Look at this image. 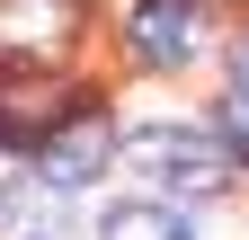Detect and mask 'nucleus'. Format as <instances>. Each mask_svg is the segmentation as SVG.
<instances>
[{
  "instance_id": "obj_3",
  "label": "nucleus",
  "mask_w": 249,
  "mask_h": 240,
  "mask_svg": "<svg viewBox=\"0 0 249 240\" xmlns=\"http://www.w3.org/2000/svg\"><path fill=\"white\" fill-rule=\"evenodd\" d=\"M196 45H205V9H196V0H142V9H134V53L151 71L196 63Z\"/></svg>"
},
{
  "instance_id": "obj_1",
  "label": "nucleus",
  "mask_w": 249,
  "mask_h": 240,
  "mask_svg": "<svg viewBox=\"0 0 249 240\" xmlns=\"http://www.w3.org/2000/svg\"><path fill=\"white\" fill-rule=\"evenodd\" d=\"M142 169V187L151 196H223L231 187V142H213V134H187V125H151L134 134V152H124Z\"/></svg>"
},
{
  "instance_id": "obj_6",
  "label": "nucleus",
  "mask_w": 249,
  "mask_h": 240,
  "mask_svg": "<svg viewBox=\"0 0 249 240\" xmlns=\"http://www.w3.org/2000/svg\"><path fill=\"white\" fill-rule=\"evenodd\" d=\"M62 98L71 89H45V80L36 89H0V125H18V134L27 125H62Z\"/></svg>"
},
{
  "instance_id": "obj_4",
  "label": "nucleus",
  "mask_w": 249,
  "mask_h": 240,
  "mask_svg": "<svg viewBox=\"0 0 249 240\" xmlns=\"http://www.w3.org/2000/svg\"><path fill=\"white\" fill-rule=\"evenodd\" d=\"M71 36V0H0V53L27 63V53H53Z\"/></svg>"
},
{
  "instance_id": "obj_8",
  "label": "nucleus",
  "mask_w": 249,
  "mask_h": 240,
  "mask_svg": "<svg viewBox=\"0 0 249 240\" xmlns=\"http://www.w3.org/2000/svg\"><path fill=\"white\" fill-rule=\"evenodd\" d=\"M231 80H240V89H249V45H240V53H231Z\"/></svg>"
},
{
  "instance_id": "obj_2",
  "label": "nucleus",
  "mask_w": 249,
  "mask_h": 240,
  "mask_svg": "<svg viewBox=\"0 0 249 240\" xmlns=\"http://www.w3.org/2000/svg\"><path fill=\"white\" fill-rule=\"evenodd\" d=\"M107 160H116V125H107L98 107H89V116H62V125L45 134V152H36V169H45V187H53V196L98 187Z\"/></svg>"
},
{
  "instance_id": "obj_7",
  "label": "nucleus",
  "mask_w": 249,
  "mask_h": 240,
  "mask_svg": "<svg viewBox=\"0 0 249 240\" xmlns=\"http://www.w3.org/2000/svg\"><path fill=\"white\" fill-rule=\"evenodd\" d=\"M231 152H249V89H231Z\"/></svg>"
},
{
  "instance_id": "obj_5",
  "label": "nucleus",
  "mask_w": 249,
  "mask_h": 240,
  "mask_svg": "<svg viewBox=\"0 0 249 240\" xmlns=\"http://www.w3.org/2000/svg\"><path fill=\"white\" fill-rule=\"evenodd\" d=\"M98 240H187V223L169 214L160 196H134V205H116V214L98 223Z\"/></svg>"
}]
</instances>
